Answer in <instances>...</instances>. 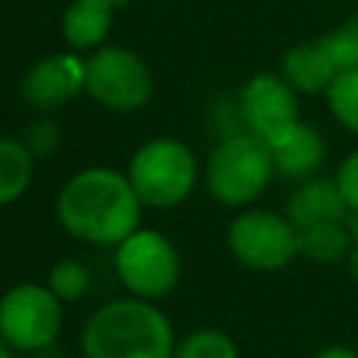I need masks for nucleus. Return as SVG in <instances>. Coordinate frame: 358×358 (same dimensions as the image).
<instances>
[{
	"instance_id": "obj_1",
	"label": "nucleus",
	"mask_w": 358,
	"mask_h": 358,
	"mask_svg": "<svg viewBox=\"0 0 358 358\" xmlns=\"http://www.w3.org/2000/svg\"><path fill=\"white\" fill-rule=\"evenodd\" d=\"M140 196L129 176L112 168L76 173L56 199L59 224L78 241L117 246L140 224Z\"/></svg>"
},
{
	"instance_id": "obj_2",
	"label": "nucleus",
	"mask_w": 358,
	"mask_h": 358,
	"mask_svg": "<svg viewBox=\"0 0 358 358\" xmlns=\"http://www.w3.org/2000/svg\"><path fill=\"white\" fill-rule=\"evenodd\" d=\"M87 358H173L176 341L168 316L140 299H115L98 308L81 333Z\"/></svg>"
},
{
	"instance_id": "obj_3",
	"label": "nucleus",
	"mask_w": 358,
	"mask_h": 358,
	"mask_svg": "<svg viewBox=\"0 0 358 358\" xmlns=\"http://www.w3.org/2000/svg\"><path fill=\"white\" fill-rule=\"evenodd\" d=\"M274 173L268 145L246 131L227 137L213 148L204 168V182L215 201L227 207H246L263 196Z\"/></svg>"
},
{
	"instance_id": "obj_4",
	"label": "nucleus",
	"mask_w": 358,
	"mask_h": 358,
	"mask_svg": "<svg viewBox=\"0 0 358 358\" xmlns=\"http://www.w3.org/2000/svg\"><path fill=\"white\" fill-rule=\"evenodd\" d=\"M143 204L173 207L190 196L199 179L193 151L173 137H157L143 143L126 171Z\"/></svg>"
},
{
	"instance_id": "obj_5",
	"label": "nucleus",
	"mask_w": 358,
	"mask_h": 358,
	"mask_svg": "<svg viewBox=\"0 0 358 358\" xmlns=\"http://www.w3.org/2000/svg\"><path fill=\"white\" fill-rule=\"evenodd\" d=\"M232 257L255 271H280L299 257V229L274 210H243L227 229Z\"/></svg>"
},
{
	"instance_id": "obj_6",
	"label": "nucleus",
	"mask_w": 358,
	"mask_h": 358,
	"mask_svg": "<svg viewBox=\"0 0 358 358\" xmlns=\"http://www.w3.org/2000/svg\"><path fill=\"white\" fill-rule=\"evenodd\" d=\"M115 271L120 282L140 299H157L176 288L182 263L173 243L154 229H134L117 243Z\"/></svg>"
},
{
	"instance_id": "obj_7",
	"label": "nucleus",
	"mask_w": 358,
	"mask_h": 358,
	"mask_svg": "<svg viewBox=\"0 0 358 358\" xmlns=\"http://www.w3.org/2000/svg\"><path fill=\"white\" fill-rule=\"evenodd\" d=\"M92 101L112 112L143 109L154 95L148 64L129 48H101L87 59V87Z\"/></svg>"
},
{
	"instance_id": "obj_8",
	"label": "nucleus",
	"mask_w": 358,
	"mask_h": 358,
	"mask_svg": "<svg viewBox=\"0 0 358 358\" xmlns=\"http://www.w3.org/2000/svg\"><path fill=\"white\" fill-rule=\"evenodd\" d=\"M62 299L36 282L14 285L0 299V338L22 352L45 350L62 327Z\"/></svg>"
},
{
	"instance_id": "obj_9",
	"label": "nucleus",
	"mask_w": 358,
	"mask_h": 358,
	"mask_svg": "<svg viewBox=\"0 0 358 358\" xmlns=\"http://www.w3.org/2000/svg\"><path fill=\"white\" fill-rule=\"evenodd\" d=\"M296 90L280 73H257L238 92L246 131L260 137L266 145L299 123Z\"/></svg>"
},
{
	"instance_id": "obj_10",
	"label": "nucleus",
	"mask_w": 358,
	"mask_h": 358,
	"mask_svg": "<svg viewBox=\"0 0 358 358\" xmlns=\"http://www.w3.org/2000/svg\"><path fill=\"white\" fill-rule=\"evenodd\" d=\"M87 87V62L76 53H50L22 78L20 92L34 109H56Z\"/></svg>"
},
{
	"instance_id": "obj_11",
	"label": "nucleus",
	"mask_w": 358,
	"mask_h": 358,
	"mask_svg": "<svg viewBox=\"0 0 358 358\" xmlns=\"http://www.w3.org/2000/svg\"><path fill=\"white\" fill-rule=\"evenodd\" d=\"M268 151H271V159H274V171L280 176L305 182L322 168V162L327 157V143H324V137L316 126L299 120L285 134L271 140Z\"/></svg>"
},
{
	"instance_id": "obj_12",
	"label": "nucleus",
	"mask_w": 358,
	"mask_h": 358,
	"mask_svg": "<svg viewBox=\"0 0 358 358\" xmlns=\"http://www.w3.org/2000/svg\"><path fill=\"white\" fill-rule=\"evenodd\" d=\"M350 213L336 179L327 176H310L305 179L285 204V215L296 229L316 227V224H330V221H344Z\"/></svg>"
},
{
	"instance_id": "obj_13",
	"label": "nucleus",
	"mask_w": 358,
	"mask_h": 358,
	"mask_svg": "<svg viewBox=\"0 0 358 358\" xmlns=\"http://www.w3.org/2000/svg\"><path fill=\"white\" fill-rule=\"evenodd\" d=\"M341 70L336 67L330 50L324 48L322 36L313 42H299L282 53L280 76L302 95H322L330 90L333 78Z\"/></svg>"
},
{
	"instance_id": "obj_14",
	"label": "nucleus",
	"mask_w": 358,
	"mask_h": 358,
	"mask_svg": "<svg viewBox=\"0 0 358 358\" xmlns=\"http://www.w3.org/2000/svg\"><path fill=\"white\" fill-rule=\"evenodd\" d=\"M112 3L109 0H73L62 17V34L73 50L98 48L112 28Z\"/></svg>"
},
{
	"instance_id": "obj_15",
	"label": "nucleus",
	"mask_w": 358,
	"mask_h": 358,
	"mask_svg": "<svg viewBox=\"0 0 358 358\" xmlns=\"http://www.w3.org/2000/svg\"><path fill=\"white\" fill-rule=\"evenodd\" d=\"M352 238L344 221H330V224H316L299 229V257H308L310 263H341L352 252Z\"/></svg>"
},
{
	"instance_id": "obj_16",
	"label": "nucleus",
	"mask_w": 358,
	"mask_h": 358,
	"mask_svg": "<svg viewBox=\"0 0 358 358\" xmlns=\"http://www.w3.org/2000/svg\"><path fill=\"white\" fill-rule=\"evenodd\" d=\"M34 176V154L25 140L0 137V204L17 201Z\"/></svg>"
},
{
	"instance_id": "obj_17",
	"label": "nucleus",
	"mask_w": 358,
	"mask_h": 358,
	"mask_svg": "<svg viewBox=\"0 0 358 358\" xmlns=\"http://www.w3.org/2000/svg\"><path fill=\"white\" fill-rule=\"evenodd\" d=\"M324 95L333 117L347 131L358 134V70H341Z\"/></svg>"
},
{
	"instance_id": "obj_18",
	"label": "nucleus",
	"mask_w": 358,
	"mask_h": 358,
	"mask_svg": "<svg viewBox=\"0 0 358 358\" xmlns=\"http://www.w3.org/2000/svg\"><path fill=\"white\" fill-rule=\"evenodd\" d=\"M173 358H238V344L227 333L204 327L185 336Z\"/></svg>"
},
{
	"instance_id": "obj_19",
	"label": "nucleus",
	"mask_w": 358,
	"mask_h": 358,
	"mask_svg": "<svg viewBox=\"0 0 358 358\" xmlns=\"http://www.w3.org/2000/svg\"><path fill=\"white\" fill-rule=\"evenodd\" d=\"M90 282H92L90 268H87L81 260H73V257L59 260V263L50 268V277H48V288H50L62 302H78V299L90 291Z\"/></svg>"
},
{
	"instance_id": "obj_20",
	"label": "nucleus",
	"mask_w": 358,
	"mask_h": 358,
	"mask_svg": "<svg viewBox=\"0 0 358 358\" xmlns=\"http://www.w3.org/2000/svg\"><path fill=\"white\" fill-rule=\"evenodd\" d=\"M338 70H358V14L338 22L333 31L322 36Z\"/></svg>"
},
{
	"instance_id": "obj_21",
	"label": "nucleus",
	"mask_w": 358,
	"mask_h": 358,
	"mask_svg": "<svg viewBox=\"0 0 358 358\" xmlns=\"http://www.w3.org/2000/svg\"><path fill=\"white\" fill-rule=\"evenodd\" d=\"M62 143V129L56 120L50 117H39L28 126L25 131V145L31 148L34 157H50L56 151V145Z\"/></svg>"
},
{
	"instance_id": "obj_22",
	"label": "nucleus",
	"mask_w": 358,
	"mask_h": 358,
	"mask_svg": "<svg viewBox=\"0 0 358 358\" xmlns=\"http://www.w3.org/2000/svg\"><path fill=\"white\" fill-rule=\"evenodd\" d=\"M333 179H336V185H338V190H341L347 207H350V210H358V148L350 151V154L338 162Z\"/></svg>"
},
{
	"instance_id": "obj_23",
	"label": "nucleus",
	"mask_w": 358,
	"mask_h": 358,
	"mask_svg": "<svg viewBox=\"0 0 358 358\" xmlns=\"http://www.w3.org/2000/svg\"><path fill=\"white\" fill-rule=\"evenodd\" d=\"M313 358H358V350H352L347 344H330V347L319 350Z\"/></svg>"
},
{
	"instance_id": "obj_24",
	"label": "nucleus",
	"mask_w": 358,
	"mask_h": 358,
	"mask_svg": "<svg viewBox=\"0 0 358 358\" xmlns=\"http://www.w3.org/2000/svg\"><path fill=\"white\" fill-rule=\"evenodd\" d=\"M347 229H350L352 243H358V210H350L347 213Z\"/></svg>"
},
{
	"instance_id": "obj_25",
	"label": "nucleus",
	"mask_w": 358,
	"mask_h": 358,
	"mask_svg": "<svg viewBox=\"0 0 358 358\" xmlns=\"http://www.w3.org/2000/svg\"><path fill=\"white\" fill-rule=\"evenodd\" d=\"M347 268H350V277L358 282V243L352 246V252H350V257H347Z\"/></svg>"
},
{
	"instance_id": "obj_26",
	"label": "nucleus",
	"mask_w": 358,
	"mask_h": 358,
	"mask_svg": "<svg viewBox=\"0 0 358 358\" xmlns=\"http://www.w3.org/2000/svg\"><path fill=\"white\" fill-rule=\"evenodd\" d=\"M0 358H11V352H8V344L0 338Z\"/></svg>"
},
{
	"instance_id": "obj_27",
	"label": "nucleus",
	"mask_w": 358,
	"mask_h": 358,
	"mask_svg": "<svg viewBox=\"0 0 358 358\" xmlns=\"http://www.w3.org/2000/svg\"><path fill=\"white\" fill-rule=\"evenodd\" d=\"M109 3H112V6H126L129 0H109Z\"/></svg>"
}]
</instances>
